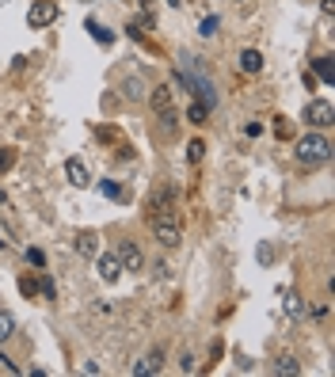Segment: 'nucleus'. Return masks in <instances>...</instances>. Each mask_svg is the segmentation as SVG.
Returning a JSON list of instances; mask_svg holds the SVG:
<instances>
[{"mask_svg": "<svg viewBox=\"0 0 335 377\" xmlns=\"http://www.w3.org/2000/svg\"><path fill=\"white\" fill-rule=\"evenodd\" d=\"M115 256H118V263H122V271H141L145 267V256H141V248H137L134 240H122Z\"/></svg>", "mask_w": 335, "mask_h": 377, "instance_id": "39448f33", "label": "nucleus"}, {"mask_svg": "<svg viewBox=\"0 0 335 377\" xmlns=\"http://www.w3.org/2000/svg\"><path fill=\"white\" fill-rule=\"evenodd\" d=\"M297 160L301 164H309V168H316V164H328L331 160V141L324 137V134H305L301 141H297Z\"/></svg>", "mask_w": 335, "mask_h": 377, "instance_id": "f257e3e1", "label": "nucleus"}, {"mask_svg": "<svg viewBox=\"0 0 335 377\" xmlns=\"http://www.w3.org/2000/svg\"><path fill=\"white\" fill-rule=\"evenodd\" d=\"M240 69H244V73H259V69H263V54H259V50H244V54H240Z\"/></svg>", "mask_w": 335, "mask_h": 377, "instance_id": "ddd939ff", "label": "nucleus"}, {"mask_svg": "<svg viewBox=\"0 0 335 377\" xmlns=\"http://www.w3.org/2000/svg\"><path fill=\"white\" fill-rule=\"evenodd\" d=\"M103 194H110V199H122V191H118L115 183H103Z\"/></svg>", "mask_w": 335, "mask_h": 377, "instance_id": "c85d7f7f", "label": "nucleus"}, {"mask_svg": "<svg viewBox=\"0 0 335 377\" xmlns=\"http://www.w3.org/2000/svg\"><path fill=\"white\" fill-rule=\"evenodd\" d=\"M206 115H210L206 103H191V107H187V118L194 122V126H202V122H206Z\"/></svg>", "mask_w": 335, "mask_h": 377, "instance_id": "f3484780", "label": "nucleus"}, {"mask_svg": "<svg viewBox=\"0 0 335 377\" xmlns=\"http://www.w3.org/2000/svg\"><path fill=\"white\" fill-rule=\"evenodd\" d=\"M34 290H39V286H34V282H31V278H20V294H23V297H31V294H34Z\"/></svg>", "mask_w": 335, "mask_h": 377, "instance_id": "393cba45", "label": "nucleus"}, {"mask_svg": "<svg viewBox=\"0 0 335 377\" xmlns=\"http://www.w3.org/2000/svg\"><path fill=\"white\" fill-rule=\"evenodd\" d=\"M58 16H61V8L53 4V0H34L31 12H27V23H31V27H50Z\"/></svg>", "mask_w": 335, "mask_h": 377, "instance_id": "20e7f679", "label": "nucleus"}, {"mask_svg": "<svg viewBox=\"0 0 335 377\" xmlns=\"http://www.w3.org/2000/svg\"><path fill=\"white\" fill-rule=\"evenodd\" d=\"M217 27H221L217 16H206V20H202V27H198V31H202V39H213V35H217Z\"/></svg>", "mask_w": 335, "mask_h": 377, "instance_id": "6ab92c4d", "label": "nucleus"}, {"mask_svg": "<svg viewBox=\"0 0 335 377\" xmlns=\"http://www.w3.org/2000/svg\"><path fill=\"white\" fill-rule=\"evenodd\" d=\"M316 77H320L324 84H331V80H335V73H331V58H316Z\"/></svg>", "mask_w": 335, "mask_h": 377, "instance_id": "a211bd4d", "label": "nucleus"}, {"mask_svg": "<svg viewBox=\"0 0 335 377\" xmlns=\"http://www.w3.org/2000/svg\"><path fill=\"white\" fill-rule=\"evenodd\" d=\"M122 92H126V99H145V80L141 77H129L122 84Z\"/></svg>", "mask_w": 335, "mask_h": 377, "instance_id": "4468645a", "label": "nucleus"}, {"mask_svg": "<svg viewBox=\"0 0 335 377\" xmlns=\"http://www.w3.org/2000/svg\"><path fill=\"white\" fill-rule=\"evenodd\" d=\"M179 370H183V373H191V370H194V358H191V354H183V358H179Z\"/></svg>", "mask_w": 335, "mask_h": 377, "instance_id": "cd10ccee", "label": "nucleus"}, {"mask_svg": "<svg viewBox=\"0 0 335 377\" xmlns=\"http://www.w3.org/2000/svg\"><path fill=\"white\" fill-rule=\"evenodd\" d=\"M153 233H156V240H160L164 248H175V244L183 240V229H179L175 210H172V214H160V218H153Z\"/></svg>", "mask_w": 335, "mask_h": 377, "instance_id": "f03ea898", "label": "nucleus"}, {"mask_svg": "<svg viewBox=\"0 0 335 377\" xmlns=\"http://www.w3.org/2000/svg\"><path fill=\"white\" fill-rule=\"evenodd\" d=\"M278 373H282V377H297V373H301V362H297L293 354L278 358Z\"/></svg>", "mask_w": 335, "mask_h": 377, "instance_id": "dca6fc26", "label": "nucleus"}, {"mask_svg": "<svg viewBox=\"0 0 335 377\" xmlns=\"http://www.w3.org/2000/svg\"><path fill=\"white\" fill-rule=\"evenodd\" d=\"M96 271H99V278H103V282H118L122 263H118V256H103V252H99V256H96Z\"/></svg>", "mask_w": 335, "mask_h": 377, "instance_id": "0eeeda50", "label": "nucleus"}, {"mask_svg": "<svg viewBox=\"0 0 335 377\" xmlns=\"http://www.w3.org/2000/svg\"><path fill=\"white\" fill-rule=\"evenodd\" d=\"M65 172H69V183H72V187H88V183H91V175H88V168H84V160H77V156L65 164Z\"/></svg>", "mask_w": 335, "mask_h": 377, "instance_id": "9d476101", "label": "nucleus"}, {"mask_svg": "<svg viewBox=\"0 0 335 377\" xmlns=\"http://www.w3.org/2000/svg\"><path fill=\"white\" fill-rule=\"evenodd\" d=\"M88 27H91V39H99L103 46L110 42V35H107V31H103V27H99V23H88Z\"/></svg>", "mask_w": 335, "mask_h": 377, "instance_id": "b1692460", "label": "nucleus"}, {"mask_svg": "<svg viewBox=\"0 0 335 377\" xmlns=\"http://www.w3.org/2000/svg\"><path fill=\"white\" fill-rule=\"evenodd\" d=\"M274 134H278V137H290V134H293L290 122H274Z\"/></svg>", "mask_w": 335, "mask_h": 377, "instance_id": "bb28decb", "label": "nucleus"}, {"mask_svg": "<svg viewBox=\"0 0 335 377\" xmlns=\"http://www.w3.org/2000/svg\"><path fill=\"white\" fill-rule=\"evenodd\" d=\"M96 137H99V141H118V130H115V126H99Z\"/></svg>", "mask_w": 335, "mask_h": 377, "instance_id": "5701e85b", "label": "nucleus"}, {"mask_svg": "<svg viewBox=\"0 0 335 377\" xmlns=\"http://www.w3.org/2000/svg\"><path fill=\"white\" fill-rule=\"evenodd\" d=\"M202 149H206L202 141H191V145H187V156H191V164H198V160H202Z\"/></svg>", "mask_w": 335, "mask_h": 377, "instance_id": "4be33fe9", "label": "nucleus"}, {"mask_svg": "<svg viewBox=\"0 0 335 377\" xmlns=\"http://www.w3.org/2000/svg\"><path fill=\"white\" fill-rule=\"evenodd\" d=\"M160 366H164V351L156 347V351H148V354H141V362H134V377H148V373H160Z\"/></svg>", "mask_w": 335, "mask_h": 377, "instance_id": "423d86ee", "label": "nucleus"}, {"mask_svg": "<svg viewBox=\"0 0 335 377\" xmlns=\"http://www.w3.org/2000/svg\"><path fill=\"white\" fill-rule=\"evenodd\" d=\"M282 309L290 320H301L305 316V305H301V294L297 290H282Z\"/></svg>", "mask_w": 335, "mask_h": 377, "instance_id": "1a4fd4ad", "label": "nucleus"}, {"mask_svg": "<svg viewBox=\"0 0 335 377\" xmlns=\"http://www.w3.org/2000/svg\"><path fill=\"white\" fill-rule=\"evenodd\" d=\"M77 252L84 259H96L99 256V237H96V233H80V237H77Z\"/></svg>", "mask_w": 335, "mask_h": 377, "instance_id": "9b49d317", "label": "nucleus"}, {"mask_svg": "<svg viewBox=\"0 0 335 377\" xmlns=\"http://www.w3.org/2000/svg\"><path fill=\"white\" fill-rule=\"evenodd\" d=\"M12 164H15V149H0V172H8Z\"/></svg>", "mask_w": 335, "mask_h": 377, "instance_id": "aec40b11", "label": "nucleus"}, {"mask_svg": "<svg viewBox=\"0 0 335 377\" xmlns=\"http://www.w3.org/2000/svg\"><path fill=\"white\" fill-rule=\"evenodd\" d=\"M12 335H15V316L0 309V343H8V339H12Z\"/></svg>", "mask_w": 335, "mask_h": 377, "instance_id": "2eb2a0df", "label": "nucleus"}, {"mask_svg": "<svg viewBox=\"0 0 335 377\" xmlns=\"http://www.w3.org/2000/svg\"><path fill=\"white\" fill-rule=\"evenodd\" d=\"M148 103H153V111H168L172 107V88H168V84H156V88L148 92Z\"/></svg>", "mask_w": 335, "mask_h": 377, "instance_id": "f8f14e48", "label": "nucleus"}, {"mask_svg": "<svg viewBox=\"0 0 335 377\" xmlns=\"http://www.w3.org/2000/svg\"><path fill=\"white\" fill-rule=\"evenodd\" d=\"M0 366H4L8 373H20V366H15V362H12V358H8L4 351H0Z\"/></svg>", "mask_w": 335, "mask_h": 377, "instance_id": "a878e982", "label": "nucleus"}, {"mask_svg": "<svg viewBox=\"0 0 335 377\" xmlns=\"http://www.w3.org/2000/svg\"><path fill=\"white\" fill-rule=\"evenodd\" d=\"M305 118H309V126H316V130H328L335 122V107L328 99H312L309 107H305Z\"/></svg>", "mask_w": 335, "mask_h": 377, "instance_id": "7ed1b4c3", "label": "nucleus"}, {"mask_svg": "<svg viewBox=\"0 0 335 377\" xmlns=\"http://www.w3.org/2000/svg\"><path fill=\"white\" fill-rule=\"evenodd\" d=\"M27 263H31V267H46V256L39 248H27Z\"/></svg>", "mask_w": 335, "mask_h": 377, "instance_id": "412c9836", "label": "nucleus"}, {"mask_svg": "<svg viewBox=\"0 0 335 377\" xmlns=\"http://www.w3.org/2000/svg\"><path fill=\"white\" fill-rule=\"evenodd\" d=\"M156 122H160V137H175V134H179V115H175V107L156 111Z\"/></svg>", "mask_w": 335, "mask_h": 377, "instance_id": "6e6552de", "label": "nucleus"}]
</instances>
